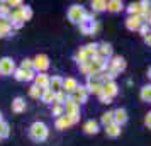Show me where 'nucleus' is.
I'll return each instance as SVG.
<instances>
[{"mask_svg": "<svg viewBox=\"0 0 151 146\" xmlns=\"http://www.w3.org/2000/svg\"><path fill=\"white\" fill-rule=\"evenodd\" d=\"M29 136H31V139L36 141V143H42V141H46L48 136H49L48 124H44L42 121H36V122H32L31 127H29Z\"/></svg>", "mask_w": 151, "mask_h": 146, "instance_id": "1", "label": "nucleus"}, {"mask_svg": "<svg viewBox=\"0 0 151 146\" xmlns=\"http://www.w3.org/2000/svg\"><path fill=\"white\" fill-rule=\"evenodd\" d=\"M63 107H65V116L70 117V121H71L73 124H76V122L80 121V105L76 104V102H73V99L68 95Z\"/></svg>", "mask_w": 151, "mask_h": 146, "instance_id": "2", "label": "nucleus"}, {"mask_svg": "<svg viewBox=\"0 0 151 146\" xmlns=\"http://www.w3.org/2000/svg\"><path fill=\"white\" fill-rule=\"evenodd\" d=\"M49 56L48 55H36L32 58V70L34 73H46V70L49 68Z\"/></svg>", "mask_w": 151, "mask_h": 146, "instance_id": "3", "label": "nucleus"}, {"mask_svg": "<svg viewBox=\"0 0 151 146\" xmlns=\"http://www.w3.org/2000/svg\"><path fill=\"white\" fill-rule=\"evenodd\" d=\"M85 9L82 7V5H71V7L68 9V21L71 22V24H80L83 19V15H85Z\"/></svg>", "mask_w": 151, "mask_h": 146, "instance_id": "4", "label": "nucleus"}, {"mask_svg": "<svg viewBox=\"0 0 151 146\" xmlns=\"http://www.w3.org/2000/svg\"><path fill=\"white\" fill-rule=\"evenodd\" d=\"M126 66H127V61L124 60L122 56H112L109 61H107V68L112 70V71H116L117 75H119L121 71H124Z\"/></svg>", "mask_w": 151, "mask_h": 146, "instance_id": "5", "label": "nucleus"}, {"mask_svg": "<svg viewBox=\"0 0 151 146\" xmlns=\"http://www.w3.org/2000/svg\"><path fill=\"white\" fill-rule=\"evenodd\" d=\"M78 26H80V32L83 36H93L100 27L99 21H82Z\"/></svg>", "mask_w": 151, "mask_h": 146, "instance_id": "6", "label": "nucleus"}, {"mask_svg": "<svg viewBox=\"0 0 151 146\" xmlns=\"http://www.w3.org/2000/svg\"><path fill=\"white\" fill-rule=\"evenodd\" d=\"M15 70V61L10 58V56H4V58H0V75H12Z\"/></svg>", "mask_w": 151, "mask_h": 146, "instance_id": "7", "label": "nucleus"}, {"mask_svg": "<svg viewBox=\"0 0 151 146\" xmlns=\"http://www.w3.org/2000/svg\"><path fill=\"white\" fill-rule=\"evenodd\" d=\"M34 70H22V68H15L12 77L17 80V82H32L34 80Z\"/></svg>", "mask_w": 151, "mask_h": 146, "instance_id": "8", "label": "nucleus"}, {"mask_svg": "<svg viewBox=\"0 0 151 146\" xmlns=\"http://www.w3.org/2000/svg\"><path fill=\"white\" fill-rule=\"evenodd\" d=\"M85 87V90L87 93H93V95H99L100 92H102V83L97 80V78H87V83L83 85Z\"/></svg>", "mask_w": 151, "mask_h": 146, "instance_id": "9", "label": "nucleus"}, {"mask_svg": "<svg viewBox=\"0 0 151 146\" xmlns=\"http://www.w3.org/2000/svg\"><path fill=\"white\" fill-rule=\"evenodd\" d=\"M70 97L73 99V102H76V104H85L87 100H88V93H87V90H85V87L83 85H78L76 87V90L70 95Z\"/></svg>", "mask_w": 151, "mask_h": 146, "instance_id": "10", "label": "nucleus"}, {"mask_svg": "<svg viewBox=\"0 0 151 146\" xmlns=\"http://www.w3.org/2000/svg\"><path fill=\"white\" fill-rule=\"evenodd\" d=\"M112 44H109V42H100L99 44V49H97V56H100V58H104V60H107L109 61L110 58H112Z\"/></svg>", "mask_w": 151, "mask_h": 146, "instance_id": "11", "label": "nucleus"}, {"mask_svg": "<svg viewBox=\"0 0 151 146\" xmlns=\"http://www.w3.org/2000/svg\"><path fill=\"white\" fill-rule=\"evenodd\" d=\"M37 88H41V90H44V88H49V75L48 73H36L34 75V80H32Z\"/></svg>", "mask_w": 151, "mask_h": 146, "instance_id": "12", "label": "nucleus"}, {"mask_svg": "<svg viewBox=\"0 0 151 146\" xmlns=\"http://www.w3.org/2000/svg\"><path fill=\"white\" fill-rule=\"evenodd\" d=\"M102 93L107 95L109 99H114L119 93V85L116 82H107V83H102Z\"/></svg>", "mask_w": 151, "mask_h": 146, "instance_id": "13", "label": "nucleus"}, {"mask_svg": "<svg viewBox=\"0 0 151 146\" xmlns=\"http://www.w3.org/2000/svg\"><path fill=\"white\" fill-rule=\"evenodd\" d=\"M114 112V124L121 126L122 127L126 122H127V119H129V116H127V111L126 109H122V107H119V109H116Z\"/></svg>", "mask_w": 151, "mask_h": 146, "instance_id": "14", "label": "nucleus"}, {"mask_svg": "<svg viewBox=\"0 0 151 146\" xmlns=\"http://www.w3.org/2000/svg\"><path fill=\"white\" fill-rule=\"evenodd\" d=\"M124 24H126V29L127 31H137L139 26L143 24V19L139 15H127V19L124 21Z\"/></svg>", "mask_w": 151, "mask_h": 146, "instance_id": "15", "label": "nucleus"}, {"mask_svg": "<svg viewBox=\"0 0 151 146\" xmlns=\"http://www.w3.org/2000/svg\"><path fill=\"white\" fill-rule=\"evenodd\" d=\"M76 87H78V82H76V78H73V77L63 78V88H61V90L65 92L66 95H71V93L76 90Z\"/></svg>", "mask_w": 151, "mask_h": 146, "instance_id": "16", "label": "nucleus"}, {"mask_svg": "<svg viewBox=\"0 0 151 146\" xmlns=\"http://www.w3.org/2000/svg\"><path fill=\"white\" fill-rule=\"evenodd\" d=\"M99 131H100V127H99V122L97 121H93V119L85 121V124H83V132L85 134H97Z\"/></svg>", "mask_w": 151, "mask_h": 146, "instance_id": "17", "label": "nucleus"}, {"mask_svg": "<svg viewBox=\"0 0 151 146\" xmlns=\"http://www.w3.org/2000/svg\"><path fill=\"white\" fill-rule=\"evenodd\" d=\"M63 88V78L60 75H53V77H49V90L56 92H61Z\"/></svg>", "mask_w": 151, "mask_h": 146, "instance_id": "18", "label": "nucleus"}, {"mask_svg": "<svg viewBox=\"0 0 151 146\" xmlns=\"http://www.w3.org/2000/svg\"><path fill=\"white\" fill-rule=\"evenodd\" d=\"M71 126H73V122H71L70 117H66V116H61V117H58L55 121V127L58 131H65V129H68Z\"/></svg>", "mask_w": 151, "mask_h": 146, "instance_id": "19", "label": "nucleus"}, {"mask_svg": "<svg viewBox=\"0 0 151 146\" xmlns=\"http://www.w3.org/2000/svg\"><path fill=\"white\" fill-rule=\"evenodd\" d=\"M26 100L22 97H15L14 100H12V112H15V114H22V112H26Z\"/></svg>", "mask_w": 151, "mask_h": 146, "instance_id": "20", "label": "nucleus"}, {"mask_svg": "<svg viewBox=\"0 0 151 146\" xmlns=\"http://www.w3.org/2000/svg\"><path fill=\"white\" fill-rule=\"evenodd\" d=\"M122 9H124L122 0H109L105 10H107V12H112V14H117V12H121Z\"/></svg>", "mask_w": 151, "mask_h": 146, "instance_id": "21", "label": "nucleus"}, {"mask_svg": "<svg viewBox=\"0 0 151 146\" xmlns=\"http://www.w3.org/2000/svg\"><path fill=\"white\" fill-rule=\"evenodd\" d=\"M105 134H107V138H119L121 136V126L117 124H109L105 126Z\"/></svg>", "mask_w": 151, "mask_h": 146, "instance_id": "22", "label": "nucleus"}, {"mask_svg": "<svg viewBox=\"0 0 151 146\" xmlns=\"http://www.w3.org/2000/svg\"><path fill=\"white\" fill-rule=\"evenodd\" d=\"M75 61L78 63V66H82V65H88L90 63V58H88V55L85 53V49L83 48H80L78 49V53L75 55Z\"/></svg>", "mask_w": 151, "mask_h": 146, "instance_id": "23", "label": "nucleus"}, {"mask_svg": "<svg viewBox=\"0 0 151 146\" xmlns=\"http://www.w3.org/2000/svg\"><path fill=\"white\" fill-rule=\"evenodd\" d=\"M12 32V26L7 19H0V37H5Z\"/></svg>", "mask_w": 151, "mask_h": 146, "instance_id": "24", "label": "nucleus"}, {"mask_svg": "<svg viewBox=\"0 0 151 146\" xmlns=\"http://www.w3.org/2000/svg\"><path fill=\"white\" fill-rule=\"evenodd\" d=\"M41 102H44V104H55V92L49 90V88H44L41 92Z\"/></svg>", "mask_w": 151, "mask_h": 146, "instance_id": "25", "label": "nucleus"}, {"mask_svg": "<svg viewBox=\"0 0 151 146\" xmlns=\"http://www.w3.org/2000/svg\"><path fill=\"white\" fill-rule=\"evenodd\" d=\"M139 97H141V100L143 102H146V104H150L151 102V85H144L143 88H141V92H139Z\"/></svg>", "mask_w": 151, "mask_h": 146, "instance_id": "26", "label": "nucleus"}, {"mask_svg": "<svg viewBox=\"0 0 151 146\" xmlns=\"http://www.w3.org/2000/svg\"><path fill=\"white\" fill-rule=\"evenodd\" d=\"M107 2L105 0H92V12H105Z\"/></svg>", "mask_w": 151, "mask_h": 146, "instance_id": "27", "label": "nucleus"}, {"mask_svg": "<svg viewBox=\"0 0 151 146\" xmlns=\"http://www.w3.org/2000/svg\"><path fill=\"white\" fill-rule=\"evenodd\" d=\"M83 49H85V53L88 55V58L92 60V58H95V56H97V49H99V44H97V42H88L87 46H83Z\"/></svg>", "mask_w": 151, "mask_h": 146, "instance_id": "28", "label": "nucleus"}, {"mask_svg": "<svg viewBox=\"0 0 151 146\" xmlns=\"http://www.w3.org/2000/svg\"><path fill=\"white\" fill-rule=\"evenodd\" d=\"M10 136V126L7 121H2L0 122V139H7Z\"/></svg>", "mask_w": 151, "mask_h": 146, "instance_id": "29", "label": "nucleus"}, {"mask_svg": "<svg viewBox=\"0 0 151 146\" xmlns=\"http://www.w3.org/2000/svg\"><path fill=\"white\" fill-rule=\"evenodd\" d=\"M100 122L104 124V127L109 124H114V112L112 111H107L102 114V117H100Z\"/></svg>", "mask_w": 151, "mask_h": 146, "instance_id": "30", "label": "nucleus"}, {"mask_svg": "<svg viewBox=\"0 0 151 146\" xmlns=\"http://www.w3.org/2000/svg\"><path fill=\"white\" fill-rule=\"evenodd\" d=\"M19 10H21L22 17H24V22H27L32 19V9L29 7V5H22V7H19Z\"/></svg>", "mask_w": 151, "mask_h": 146, "instance_id": "31", "label": "nucleus"}, {"mask_svg": "<svg viewBox=\"0 0 151 146\" xmlns=\"http://www.w3.org/2000/svg\"><path fill=\"white\" fill-rule=\"evenodd\" d=\"M126 10H127L129 15H139L141 14V5H139V2H132V4H129V7Z\"/></svg>", "mask_w": 151, "mask_h": 146, "instance_id": "32", "label": "nucleus"}, {"mask_svg": "<svg viewBox=\"0 0 151 146\" xmlns=\"http://www.w3.org/2000/svg\"><path fill=\"white\" fill-rule=\"evenodd\" d=\"M66 97H68V95H66V93H65V92H56L55 93V104L56 105H65V102H66Z\"/></svg>", "mask_w": 151, "mask_h": 146, "instance_id": "33", "label": "nucleus"}, {"mask_svg": "<svg viewBox=\"0 0 151 146\" xmlns=\"http://www.w3.org/2000/svg\"><path fill=\"white\" fill-rule=\"evenodd\" d=\"M51 114H53V116H55L56 119H58V117H61V116H65V107H63V105H56V104H53Z\"/></svg>", "mask_w": 151, "mask_h": 146, "instance_id": "34", "label": "nucleus"}, {"mask_svg": "<svg viewBox=\"0 0 151 146\" xmlns=\"http://www.w3.org/2000/svg\"><path fill=\"white\" fill-rule=\"evenodd\" d=\"M41 88H37L36 85H31L29 87V97L31 99H41Z\"/></svg>", "mask_w": 151, "mask_h": 146, "instance_id": "35", "label": "nucleus"}, {"mask_svg": "<svg viewBox=\"0 0 151 146\" xmlns=\"http://www.w3.org/2000/svg\"><path fill=\"white\" fill-rule=\"evenodd\" d=\"M10 15V9L7 7V4H0V19H9Z\"/></svg>", "mask_w": 151, "mask_h": 146, "instance_id": "36", "label": "nucleus"}, {"mask_svg": "<svg viewBox=\"0 0 151 146\" xmlns=\"http://www.w3.org/2000/svg\"><path fill=\"white\" fill-rule=\"evenodd\" d=\"M19 68H22V70H32V58H26V60H22Z\"/></svg>", "mask_w": 151, "mask_h": 146, "instance_id": "37", "label": "nucleus"}, {"mask_svg": "<svg viewBox=\"0 0 151 146\" xmlns=\"http://www.w3.org/2000/svg\"><path fill=\"white\" fill-rule=\"evenodd\" d=\"M5 4H7V7L10 9V7H22V5H24V2H22V0H9V2H5Z\"/></svg>", "mask_w": 151, "mask_h": 146, "instance_id": "38", "label": "nucleus"}, {"mask_svg": "<svg viewBox=\"0 0 151 146\" xmlns=\"http://www.w3.org/2000/svg\"><path fill=\"white\" fill-rule=\"evenodd\" d=\"M97 97H99V100H100V104H105V105L112 104V99H109V97H107V95H104L102 92H100V93H99Z\"/></svg>", "mask_w": 151, "mask_h": 146, "instance_id": "39", "label": "nucleus"}, {"mask_svg": "<svg viewBox=\"0 0 151 146\" xmlns=\"http://www.w3.org/2000/svg\"><path fill=\"white\" fill-rule=\"evenodd\" d=\"M137 31H139V34H141V36L144 37V36H148V34H150V26H148V24H141Z\"/></svg>", "mask_w": 151, "mask_h": 146, "instance_id": "40", "label": "nucleus"}, {"mask_svg": "<svg viewBox=\"0 0 151 146\" xmlns=\"http://www.w3.org/2000/svg\"><path fill=\"white\" fill-rule=\"evenodd\" d=\"M144 126H146L148 129L151 127V112H148V114L144 116Z\"/></svg>", "mask_w": 151, "mask_h": 146, "instance_id": "41", "label": "nucleus"}, {"mask_svg": "<svg viewBox=\"0 0 151 146\" xmlns=\"http://www.w3.org/2000/svg\"><path fill=\"white\" fill-rule=\"evenodd\" d=\"M143 39H144V42H146L148 46H150V44H151V37H150V34H148V36H144Z\"/></svg>", "mask_w": 151, "mask_h": 146, "instance_id": "42", "label": "nucleus"}, {"mask_svg": "<svg viewBox=\"0 0 151 146\" xmlns=\"http://www.w3.org/2000/svg\"><path fill=\"white\" fill-rule=\"evenodd\" d=\"M2 121H4V116H2V112H0V122H2Z\"/></svg>", "mask_w": 151, "mask_h": 146, "instance_id": "43", "label": "nucleus"}]
</instances>
